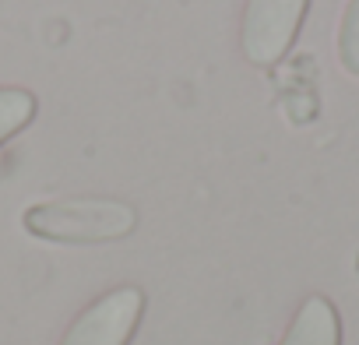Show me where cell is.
Instances as JSON below:
<instances>
[{"label": "cell", "instance_id": "cell-1", "mask_svg": "<svg viewBox=\"0 0 359 345\" xmlns=\"http://www.w3.org/2000/svg\"><path fill=\"white\" fill-rule=\"evenodd\" d=\"M22 226L46 243H116L137 229V212L116 198H64L25 208Z\"/></svg>", "mask_w": 359, "mask_h": 345}, {"label": "cell", "instance_id": "cell-2", "mask_svg": "<svg viewBox=\"0 0 359 345\" xmlns=\"http://www.w3.org/2000/svg\"><path fill=\"white\" fill-rule=\"evenodd\" d=\"M310 0H247L240 18L243 57L257 67H275L296 43Z\"/></svg>", "mask_w": 359, "mask_h": 345}, {"label": "cell", "instance_id": "cell-3", "mask_svg": "<svg viewBox=\"0 0 359 345\" xmlns=\"http://www.w3.org/2000/svg\"><path fill=\"white\" fill-rule=\"evenodd\" d=\"M144 317V292L137 285H116L95 296L64 331L57 345H130Z\"/></svg>", "mask_w": 359, "mask_h": 345}, {"label": "cell", "instance_id": "cell-4", "mask_svg": "<svg viewBox=\"0 0 359 345\" xmlns=\"http://www.w3.org/2000/svg\"><path fill=\"white\" fill-rule=\"evenodd\" d=\"M282 345H341V317L327 296H306L292 313Z\"/></svg>", "mask_w": 359, "mask_h": 345}, {"label": "cell", "instance_id": "cell-5", "mask_svg": "<svg viewBox=\"0 0 359 345\" xmlns=\"http://www.w3.org/2000/svg\"><path fill=\"white\" fill-rule=\"evenodd\" d=\"M36 109H39L36 92L22 85H0V144L18 137L36 120Z\"/></svg>", "mask_w": 359, "mask_h": 345}, {"label": "cell", "instance_id": "cell-6", "mask_svg": "<svg viewBox=\"0 0 359 345\" xmlns=\"http://www.w3.org/2000/svg\"><path fill=\"white\" fill-rule=\"evenodd\" d=\"M338 64L359 78V0H348L338 25Z\"/></svg>", "mask_w": 359, "mask_h": 345}]
</instances>
